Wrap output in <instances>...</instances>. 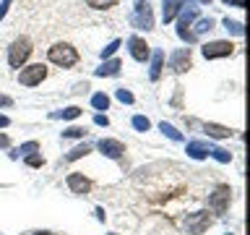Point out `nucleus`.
Instances as JSON below:
<instances>
[{"instance_id":"21","label":"nucleus","mask_w":250,"mask_h":235,"mask_svg":"<svg viewBox=\"0 0 250 235\" xmlns=\"http://www.w3.org/2000/svg\"><path fill=\"white\" fill-rule=\"evenodd\" d=\"M81 115V107H65V110H60V113H52L50 118H62V120H73V118Z\"/></svg>"},{"instance_id":"30","label":"nucleus","mask_w":250,"mask_h":235,"mask_svg":"<svg viewBox=\"0 0 250 235\" xmlns=\"http://www.w3.org/2000/svg\"><path fill=\"white\" fill-rule=\"evenodd\" d=\"M117 47H120V39H115V42H109V45L104 47V50H102V58H109V55H112V52L117 50Z\"/></svg>"},{"instance_id":"4","label":"nucleus","mask_w":250,"mask_h":235,"mask_svg":"<svg viewBox=\"0 0 250 235\" xmlns=\"http://www.w3.org/2000/svg\"><path fill=\"white\" fill-rule=\"evenodd\" d=\"M130 24L136 29H151L154 26V16H151V8L146 5V0H136V11L130 16Z\"/></svg>"},{"instance_id":"18","label":"nucleus","mask_w":250,"mask_h":235,"mask_svg":"<svg viewBox=\"0 0 250 235\" xmlns=\"http://www.w3.org/2000/svg\"><path fill=\"white\" fill-rule=\"evenodd\" d=\"M208 154L214 157L216 162H232V154L227 152V149H222V146H208Z\"/></svg>"},{"instance_id":"27","label":"nucleus","mask_w":250,"mask_h":235,"mask_svg":"<svg viewBox=\"0 0 250 235\" xmlns=\"http://www.w3.org/2000/svg\"><path fill=\"white\" fill-rule=\"evenodd\" d=\"M26 164L29 167H42L44 160H42V154H26Z\"/></svg>"},{"instance_id":"24","label":"nucleus","mask_w":250,"mask_h":235,"mask_svg":"<svg viewBox=\"0 0 250 235\" xmlns=\"http://www.w3.org/2000/svg\"><path fill=\"white\" fill-rule=\"evenodd\" d=\"M148 125H151V123H148V118H144V115L133 118V128H136V131H148Z\"/></svg>"},{"instance_id":"34","label":"nucleus","mask_w":250,"mask_h":235,"mask_svg":"<svg viewBox=\"0 0 250 235\" xmlns=\"http://www.w3.org/2000/svg\"><path fill=\"white\" fill-rule=\"evenodd\" d=\"M11 97H5V94H0V107H8V105H11Z\"/></svg>"},{"instance_id":"2","label":"nucleus","mask_w":250,"mask_h":235,"mask_svg":"<svg viewBox=\"0 0 250 235\" xmlns=\"http://www.w3.org/2000/svg\"><path fill=\"white\" fill-rule=\"evenodd\" d=\"M29 55H31V42L26 37H21V39H16L11 45V50H8V63H11L13 68H21L23 63L29 60Z\"/></svg>"},{"instance_id":"19","label":"nucleus","mask_w":250,"mask_h":235,"mask_svg":"<svg viewBox=\"0 0 250 235\" xmlns=\"http://www.w3.org/2000/svg\"><path fill=\"white\" fill-rule=\"evenodd\" d=\"M89 152H91V146H89V144H81V146L70 149L65 160H68V162H73V160H81V157H86V154H89Z\"/></svg>"},{"instance_id":"15","label":"nucleus","mask_w":250,"mask_h":235,"mask_svg":"<svg viewBox=\"0 0 250 235\" xmlns=\"http://www.w3.org/2000/svg\"><path fill=\"white\" fill-rule=\"evenodd\" d=\"M185 152L190 154L193 160H206V157H208V144H203V141H190Z\"/></svg>"},{"instance_id":"16","label":"nucleus","mask_w":250,"mask_h":235,"mask_svg":"<svg viewBox=\"0 0 250 235\" xmlns=\"http://www.w3.org/2000/svg\"><path fill=\"white\" fill-rule=\"evenodd\" d=\"M203 131H206L211 139H229V136H232L229 128H224V125H216V123H206V125H203Z\"/></svg>"},{"instance_id":"40","label":"nucleus","mask_w":250,"mask_h":235,"mask_svg":"<svg viewBox=\"0 0 250 235\" xmlns=\"http://www.w3.org/2000/svg\"><path fill=\"white\" fill-rule=\"evenodd\" d=\"M109 235H115V233H109Z\"/></svg>"},{"instance_id":"31","label":"nucleus","mask_w":250,"mask_h":235,"mask_svg":"<svg viewBox=\"0 0 250 235\" xmlns=\"http://www.w3.org/2000/svg\"><path fill=\"white\" fill-rule=\"evenodd\" d=\"M117 99L125 102V105H130V102H133V94H130L128 89H117Z\"/></svg>"},{"instance_id":"39","label":"nucleus","mask_w":250,"mask_h":235,"mask_svg":"<svg viewBox=\"0 0 250 235\" xmlns=\"http://www.w3.org/2000/svg\"><path fill=\"white\" fill-rule=\"evenodd\" d=\"M222 3H229V0H222Z\"/></svg>"},{"instance_id":"38","label":"nucleus","mask_w":250,"mask_h":235,"mask_svg":"<svg viewBox=\"0 0 250 235\" xmlns=\"http://www.w3.org/2000/svg\"><path fill=\"white\" fill-rule=\"evenodd\" d=\"M34 235H55V233H47V230H39V233H34Z\"/></svg>"},{"instance_id":"25","label":"nucleus","mask_w":250,"mask_h":235,"mask_svg":"<svg viewBox=\"0 0 250 235\" xmlns=\"http://www.w3.org/2000/svg\"><path fill=\"white\" fill-rule=\"evenodd\" d=\"M86 3H89L91 8H97V11H102V8H112L117 0H86Z\"/></svg>"},{"instance_id":"29","label":"nucleus","mask_w":250,"mask_h":235,"mask_svg":"<svg viewBox=\"0 0 250 235\" xmlns=\"http://www.w3.org/2000/svg\"><path fill=\"white\" fill-rule=\"evenodd\" d=\"M83 128H76V125H73V128H68V131H62V136H65V139H81L83 136Z\"/></svg>"},{"instance_id":"35","label":"nucleus","mask_w":250,"mask_h":235,"mask_svg":"<svg viewBox=\"0 0 250 235\" xmlns=\"http://www.w3.org/2000/svg\"><path fill=\"white\" fill-rule=\"evenodd\" d=\"M3 146H8V136H5V133H0V149H3Z\"/></svg>"},{"instance_id":"13","label":"nucleus","mask_w":250,"mask_h":235,"mask_svg":"<svg viewBox=\"0 0 250 235\" xmlns=\"http://www.w3.org/2000/svg\"><path fill=\"white\" fill-rule=\"evenodd\" d=\"M188 3V0H164V21H172L177 11ZM195 3H206V0H195Z\"/></svg>"},{"instance_id":"12","label":"nucleus","mask_w":250,"mask_h":235,"mask_svg":"<svg viewBox=\"0 0 250 235\" xmlns=\"http://www.w3.org/2000/svg\"><path fill=\"white\" fill-rule=\"evenodd\" d=\"M128 47H130V55L136 60L144 63L148 58V45H146V39H141V37H130L128 39Z\"/></svg>"},{"instance_id":"6","label":"nucleus","mask_w":250,"mask_h":235,"mask_svg":"<svg viewBox=\"0 0 250 235\" xmlns=\"http://www.w3.org/2000/svg\"><path fill=\"white\" fill-rule=\"evenodd\" d=\"M44 76H47V68L42 66V63H34V66H29V68H21L19 81L23 86H37V84H42Z\"/></svg>"},{"instance_id":"22","label":"nucleus","mask_w":250,"mask_h":235,"mask_svg":"<svg viewBox=\"0 0 250 235\" xmlns=\"http://www.w3.org/2000/svg\"><path fill=\"white\" fill-rule=\"evenodd\" d=\"M37 149H39V144H37V141H26V144H21L19 149H16V152L11 154V157H26V154H31V152H37Z\"/></svg>"},{"instance_id":"11","label":"nucleus","mask_w":250,"mask_h":235,"mask_svg":"<svg viewBox=\"0 0 250 235\" xmlns=\"http://www.w3.org/2000/svg\"><path fill=\"white\" fill-rule=\"evenodd\" d=\"M68 188L73 193H89L91 183H89V178L81 175V172H70V175H68Z\"/></svg>"},{"instance_id":"41","label":"nucleus","mask_w":250,"mask_h":235,"mask_svg":"<svg viewBox=\"0 0 250 235\" xmlns=\"http://www.w3.org/2000/svg\"><path fill=\"white\" fill-rule=\"evenodd\" d=\"M229 235H232V233H229Z\"/></svg>"},{"instance_id":"8","label":"nucleus","mask_w":250,"mask_h":235,"mask_svg":"<svg viewBox=\"0 0 250 235\" xmlns=\"http://www.w3.org/2000/svg\"><path fill=\"white\" fill-rule=\"evenodd\" d=\"M208 225H211L208 212H195V214L185 217V227H188V233H190V235H201Z\"/></svg>"},{"instance_id":"1","label":"nucleus","mask_w":250,"mask_h":235,"mask_svg":"<svg viewBox=\"0 0 250 235\" xmlns=\"http://www.w3.org/2000/svg\"><path fill=\"white\" fill-rule=\"evenodd\" d=\"M50 60L55 63V66L70 68V66H76L78 52H76L70 45H52V47H50Z\"/></svg>"},{"instance_id":"14","label":"nucleus","mask_w":250,"mask_h":235,"mask_svg":"<svg viewBox=\"0 0 250 235\" xmlns=\"http://www.w3.org/2000/svg\"><path fill=\"white\" fill-rule=\"evenodd\" d=\"M162 68H164V52L162 50H156L151 55V68H148V78L151 81H156V78L162 76Z\"/></svg>"},{"instance_id":"9","label":"nucleus","mask_w":250,"mask_h":235,"mask_svg":"<svg viewBox=\"0 0 250 235\" xmlns=\"http://www.w3.org/2000/svg\"><path fill=\"white\" fill-rule=\"evenodd\" d=\"M99 152L109 157V160H120V157L125 154V146L120 144V141H115V139H99Z\"/></svg>"},{"instance_id":"10","label":"nucleus","mask_w":250,"mask_h":235,"mask_svg":"<svg viewBox=\"0 0 250 235\" xmlns=\"http://www.w3.org/2000/svg\"><path fill=\"white\" fill-rule=\"evenodd\" d=\"M169 68L175 73H183V70L190 68V50H175L169 55Z\"/></svg>"},{"instance_id":"23","label":"nucleus","mask_w":250,"mask_h":235,"mask_svg":"<svg viewBox=\"0 0 250 235\" xmlns=\"http://www.w3.org/2000/svg\"><path fill=\"white\" fill-rule=\"evenodd\" d=\"M91 105L97 107V110H107V107H109V97H107V94H94V97H91Z\"/></svg>"},{"instance_id":"26","label":"nucleus","mask_w":250,"mask_h":235,"mask_svg":"<svg viewBox=\"0 0 250 235\" xmlns=\"http://www.w3.org/2000/svg\"><path fill=\"white\" fill-rule=\"evenodd\" d=\"M224 26H227V31H232V34H242V24L240 21H229V19H224Z\"/></svg>"},{"instance_id":"28","label":"nucleus","mask_w":250,"mask_h":235,"mask_svg":"<svg viewBox=\"0 0 250 235\" xmlns=\"http://www.w3.org/2000/svg\"><path fill=\"white\" fill-rule=\"evenodd\" d=\"M208 29H214V21H211V19H201L198 26H195V34H201V31H208Z\"/></svg>"},{"instance_id":"33","label":"nucleus","mask_w":250,"mask_h":235,"mask_svg":"<svg viewBox=\"0 0 250 235\" xmlns=\"http://www.w3.org/2000/svg\"><path fill=\"white\" fill-rule=\"evenodd\" d=\"M8 5H11V0H0V19L8 13Z\"/></svg>"},{"instance_id":"7","label":"nucleus","mask_w":250,"mask_h":235,"mask_svg":"<svg viewBox=\"0 0 250 235\" xmlns=\"http://www.w3.org/2000/svg\"><path fill=\"white\" fill-rule=\"evenodd\" d=\"M232 42H224V39H216V42H208L203 45V58L206 60H214V58H227V55H232Z\"/></svg>"},{"instance_id":"20","label":"nucleus","mask_w":250,"mask_h":235,"mask_svg":"<svg viewBox=\"0 0 250 235\" xmlns=\"http://www.w3.org/2000/svg\"><path fill=\"white\" fill-rule=\"evenodd\" d=\"M159 131L164 133V136H169L172 141H183V133H180L175 125H169V123H159Z\"/></svg>"},{"instance_id":"37","label":"nucleus","mask_w":250,"mask_h":235,"mask_svg":"<svg viewBox=\"0 0 250 235\" xmlns=\"http://www.w3.org/2000/svg\"><path fill=\"white\" fill-rule=\"evenodd\" d=\"M229 5H237V8H242V5H245V0H229Z\"/></svg>"},{"instance_id":"5","label":"nucleus","mask_w":250,"mask_h":235,"mask_svg":"<svg viewBox=\"0 0 250 235\" xmlns=\"http://www.w3.org/2000/svg\"><path fill=\"white\" fill-rule=\"evenodd\" d=\"M229 193H232L229 186H219L208 199V209L214 212V214H224L227 207H229Z\"/></svg>"},{"instance_id":"32","label":"nucleus","mask_w":250,"mask_h":235,"mask_svg":"<svg viewBox=\"0 0 250 235\" xmlns=\"http://www.w3.org/2000/svg\"><path fill=\"white\" fill-rule=\"evenodd\" d=\"M94 123H97V125H104V128H107V125H109V118H107V115H94Z\"/></svg>"},{"instance_id":"17","label":"nucleus","mask_w":250,"mask_h":235,"mask_svg":"<svg viewBox=\"0 0 250 235\" xmlns=\"http://www.w3.org/2000/svg\"><path fill=\"white\" fill-rule=\"evenodd\" d=\"M120 70V60H107L102 63V68H97V76H115Z\"/></svg>"},{"instance_id":"36","label":"nucleus","mask_w":250,"mask_h":235,"mask_svg":"<svg viewBox=\"0 0 250 235\" xmlns=\"http://www.w3.org/2000/svg\"><path fill=\"white\" fill-rule=\"evenodd\" d=\"M8 123H11V120H8V118H5V115H0V128H5V125H8Z\"/></svg>"},{"instance_id":"3","label":"nucleus","mask_w":250,"mask_h":235,"mask_svg":"<svg viewBox=\"0 0 250 235\" xmlns=\"http://www.w3.org/2000/svg\"><path fill=\"white\" fill-rule=\"evenodd\" d=\"M198 19V5H183L180 8V26H177V34H180V39H185V42H195V34L190 29H188V24L190 21H195Z\"/></svg>"}]
</instances>
